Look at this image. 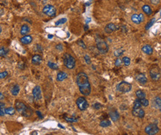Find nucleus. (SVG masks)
<instances>
[{
  "label": "nucleus",
  "instance_id": "obj_1",
  "mask_svg": "<svg viewBox=\"0 0 161 135\" xmlns=\"http://www.w3.org/2000/svg\"><path fill=\"white\" fill-rule=\"evenodd\" d=\"M77 83L78 85L80 92L85 96L91 94V88L88 81V78L85 72H80L77 76Z\"/></svg>",
  "mask_w": 161,
  "mask_h": 135
},
{
  "label": "nucleus",
  "instance_id": "obj_2",
  "mask_svg": "<svg viewBox=\"0 0 161 135\" xmlns=\"http://www.w3.org/2000/svg\"><path fill=\"white\" fill-rule=\"evenodd\" d=\"M15 108L19 113L22 114L23 116L27 117H30L31 115V114H32L31 110L29 108H28L21 101H16V103H15Z\"/></svg>",
  "mask_w": 161,
  "mask_h": 135
},
{
  "label": "nucleus",
  "instance_id": "obj_3",
  "mask_svg": "<svg viewBox=\"0 0 161 135\" xmlns=\"http://www.w3.org/2000/svg\"><path fill=\"white\" fill-rule=\"evenodd\" d=\"M96 44H97V49L100 53L105 54V53H108V46L107 43L103 38H101L100 37H97L96 38Z\"/></svg>",
  "mask_w": 161,
  "mask_h": 135
},
{
  "label": "nucleus",
  "instance_id": "obj_4",
  "mask_svg": "<svg viewBox=\"0 0 161 135\" xmlns=\"http://www.w3.org/2000/svg\"><path fill=\"white\" fill-rule=\"evenodd\" d=\"M63 64L68 69H72L75 67L76 61L73 58V56H71V55H69L68 53H65L63 55Z\"/></svg>",
  "mask_w": 161,
  "mask_h": 135
},
{
  "label": "nucleus",
  "instance_id": "obj_5",
  "mask_svg": "<svg viewBox=\"0 0 161 135\" xmlns=\"http://www.w3.org/2000/svg\"><path fill=\"white\" fill-rule=\"evenodd\" d=\"M149 74H150V77H151L152 80L154 81H159L161 77V71H160V69L158 66L152 67L150 69V71H149Z\"/></svg>",
  "mask_w": 161,
  "mask_h": 135
},
{
  "label": "nucleus",
  "instance_id": "obj_6",
  "mask_svg": "<svg viewBox=\"0 0 161 135\" xmlns=\"http://www.w3.org/2000/svg\"><path fill=\"white\" fill-rule=\"evenodd\" d=\"M117 90L122 93H127L131 90V85L128 82L122 81L117 86Z\"/></svg>",
  "mask_w": 161,
  "mask_h": 135
},
{
  "label": "nucleus",
  "instance_id": "obj_7",
  "mask_svg": "<svg viewBox=\"0 0 161 135\" xmlns=\"http://www.w3.org/2000/svg\"><path fill=\"white\" fill-rule=\"evenodd\" d=\"M42 12H43L45 15L48 16H50V17H53V16H54L56 15V10L55 7H54L53 5L47 4V5H45V6L43 7Z\"/></svg>",
  "mask_w": 161,
  "mask_h": 135
},
{
  "label": "nucleus",
  "instance_id": "obj_8",
  "mask_svg": "<svg viewBox=\"0 0 161 135\" xmlns=\"http://www.w3.org/2000/svg\"><path fill=\"white\" fill-rule=\"evenodd\" d=\"M159 132V128L156 124H149L145 129V132L149 135H155Z\"/></svg>",
  "mask_w": 161,
  "mask_h": 135
},
{
  "label": "nucleus",
  "instance_id": "obj_9",
  "mask_svg": "<svg viewBox=\"0 0 161 135\" xmlns=\"http://www.w3.org/2000/svg\"><path fill=\"white\" fill-rule=\"evenodd\" d=\"M76 103H77V105L78 108L80 109L81 111H84V110H85V109L88 108V104L87 101H86L84 98H82V97L79 98L77 100Z\"/></svg>",
  "mask_w": 161,
  "mask_h": 135
},
{
  "label": "nucleus",
  "instance_id": "obj_10",
  "mask_svg": "<svg viewBox=\"0 0 161 135\" xmlns=\"http://www.w3.org/2000/svg\"><path fill=\"white\" fill-rule=\"evenodd\" d=\"M33 95L35 100L39 101L42 98V93H41V88L40 86H36L33 89Z\"/></svg>",
  "mask_w": 161,
  "mask_h": 135
},
{
  "label": "nucleus",
  "instance_id": "obj_11",
  "mask_svg": "<svg viewBox=\"0 0 161 135\" xmlns=\"http://www.w3.org/2000/svg\"><path fill=\"white\" fill-rule=\"evenodd\" d=\"M132 114L134 116L140 117V118H143L145 116V111H143V109H142L141 108H133L132 111Z\"/></svg>",
  "mask_w": 161,
  "mask_h": 135
},
{
  "label": "nucleus",
  "instance_id": "obj_12",
  "mask_svg": "<svg viewBox=\"0 0 161 135\" xmlns=\"http://www.w3.org/2000/svg\"><path fill=\"white\" fill-rule=\"evenodd\" d=\"M116 30H117V27L114 24H113V23L108 24L106 26V27H105V31L107 33H111L112 32L115 31Z\"/></svg>",
  "mask_w": 161,
  "mask_h": 135
},
{
  "label": "nucleus",
  "instance_id": "obj_13",
  "mask_svg": "<svg viewBox=\"0 0 161 135\" xmlns=\"http://www.w3.org/2000/svg\"><path fill=\"white\" fill-rule=\"evenodd\" d=\"M136 80L141 84H145L147 82V78L144 74H139L136 76Z\"/></svg>",
  "mask_w": 161,
  "mask_h": 135
},
{
  "label": "nucleus",
  "instance_id": "obj_14",
  "mask_svg": "<svg viewBox=\"0 0 161 135\" xmlns=\"http://www.w3.org/2000/svg\"><path fill=\"white\" fill-rule=\"evenodd\" d=\"M33 38L31 35H24L21 39H20V41L24 44H29L30 43H31Z\"/></svg>",
  "mask_w": 161,
  "mask_h": 135
},
{
  "label": "nucleus",
  "instance_id": "obj_15",
  "mask_svg": "<svg viewBox=\"0 0 161 135\" xmlns=\"http://www.w3.org/2000/svg\"><path fill=\"white\" fill-rule=\"evenodd\" d=\"M142 51L144 53L147 54V55H152V53H153V49L150 45L146 44V45H145V46H143L142 47Z\"/></svg>",
  "mask_w": 161,
  "mask_h": 135
},
{
  "label": "nucleus",
  "instance_id": "obj_16",
  "mask_svg": "<svg viewBox=\"0 0 161 135\" xmlns=\"http://www.w3.org/2000/svg\"><path fill=\"white\" fill-rule=\"evenodd\" d=\"M109 115H110V117L111 118V120L114 122L117 121L120 118V114L117 111H111L109 113Z\"/></svg>",
  "mask_w": 161,
  "mask_h": 135
},
{
  "label": "nucleus",
  "instance_id": "obj_17",
  "mask_svg": "<svg viewBox=\"0 0 161 135\" xmlns=\"http://www.w3.org/2000/svg\"><path fill=\"white\" fill-rule=\"evenodd\" d=\"M68 78V75L64 72H59L58 74H57V76H56V80L58 81H62L63 80L66 79Z\"/></svg>",
  "mask_w": 161,
  "mask_h": 135
},
{
  "label": "nucleus",
  "instance_id": "obj_18",
  "mask_svg": "<svg viewBox=\"0 0 161 135\" xmlns=\"http://www.w3.org/2000/svg\"><path fill=\"white\" fill-rule=\"evenodd\" d=\"M42 58L40 55H34L32 58V63L34 64L38 65L42 62Z\"/></svg>",
  "mask_w": 161,
  "mask_h": 135
},
{
  "label": "nucleus",
  "instance_id": "obj_19",
  "mask_svg": "<svg viewBox=\"0 0 161 135\" xmlns=\"http://www.w3.org/2000/svg\"><path fill=\"white\" fill-rule=\"evenodd\" d=\"M30 32V27H28V25H24L22 26L21 27V30H20V33L22 35H26L28 33Z\"/></svg>",
  "mask_w": 161,
  "mask_h": 135
},
{
  "label": "nucleus",
  "instance_id": "obj_20",
  "mask_svg": "<svg viewBox=\"0 0 161 135\" xmlns=\"http://www.w3.org/2000/svg\"><path fill=\"white\" fill-rule=\"evenodd\" d=\"M142 9H143V12H144L146 15H148V16H150V15L152 13V8H151V7H150L149 5H148V4L143 5V7H142Z\"/></svg>",
  "mask_w": 161,
  "mask_h": 135
},
{
  "label": "nucleus",
  "instance_id": "obj_21",
  "mask_svg": "<svg viewBox=\"0 0 161 135\" xmlns=\"http://www.w3.org/2000/svg\"><path fill=\"white\" fill-rule=\"evenodd\" d=\"M131 21L134 24H137V25H139V24H140L142 22L141 20H140V19L139 15H137V14H133L131 16Z\"/></svg>",
  "mask_w": 161,
  "mask_h": 135
},
{
  "label": "nucleus",
  "instance_id": "obj_22",
  "mask_svg": "<svg viewBox=\"0 0 161 135\" xmlns=\"http://www.w3.org/2000/svg\"><path fill=\"white\" fill-rule=\"evenodd\" d=\"M19 90H20L19 86V85H15V86L11 89V94H12L13 96H16V95L19 94Z\"/></svg>",
  "mask_w": 161,
  "mask_h": 135
},
{
  "label": "nucleus",
  "instance_id": "obj_23",
  "mask_svg": "<svg viewBox=\"0 0 161 135\" xmlns=\"http://www.w3.org/2000/svg\"><path fill=\"white\" fill-rule=\"evenodd\" d=\"M111 125V121L108 120H102L100 123V126L101 127H103V128H106V127H108L109 126Z\"/></svg>",
  "mask_w": 161,
  "mask_h": 135
},
{
  "label": "nucleus",
  "instance_id": "obj_24",
  "mask_svg": "<svg viewBox=\"0 0 161 135\" xmlns=\"http://www.w3.org/2000/svg\"><path fill=\"white\" fill-rule=\"evenodd\" d=\"M154 102H155V104L156 107H157L158 108H159L160 111H161V98H160L159 97H156V98H155Z\"/></svg>",
  "mask_w": 161,
  "mask_h": 135
},
{
  "label": "nucleus",
  "instance_id": "obj_25",
  "mask_svg": "<svg viewBox=\"0 0 161 135\" xmlns=\"http://www.w3.org/2000/svg\"><path fill=\"white\" fill-rule=\"evenodd\" d=\"M136 95H137V97L139 99L146 98V94H145V92H144L143 91H142V90H137V91L136 92Z\"/></svg>",
  "mask_w": 161,
  "mask_h": 135
},
{
  "label": "nucleus",
  "instance_id": "obj_26",
  "mask_svg": "<svg viewBox=\"0 0 161 135\" xmlns=\"http://www.w3.org/2000/svg\"><path fill=\"white\" fill-rule=\"evenodd\" d=\"M15 108H13V107H9V108H5V113L7 114H9V115H13L15 113Z\"/></svg>",
  "mask_w": 161,
  "mask_h": 135
},
{
  "label": "nucleus",
  "instance_id": "obj_27",
  "mask_svg": "<svg viewBox=\"0 0 161 135\" xmlns=\"http://www.w3.org/2000/svg\"><path fill=\"white\" fill-rule=\"evenodd\" d=\"M8 52H9V50H8V49H6V48L4 47H1V49H0V55H1V57L5 56Z\"/></svg>",
  "mask_w": 161,
  "mask_h": 135
},
{
  "label": "nucleus",
  "instance_id": "obj_28",
  "mask_svg": "<svg viewBox=\"0 0 161 135\" xmlns=\"http://www.w3.org/2000/svg\"><path fill=\"white\" fill-rule=\"evenodd\" d=\"M124 52H125V50L123 49H122V48L121 49H118V50H116L115 52H114V55L117 56V57H120V56H121L124 53Z\"/></svg>",
  "mask_w": 161,
  "mask_h": 135
},
{
  "label": "nucleus",
  "instance_id": "obj_29",
  "mask_svg": "<svg viewBox=\"0 0 161 135\" xmlns=\"http://www.w3.org/2000/svg\"><path fill=\"white\" fill-rule=\"evenodd\" d=\"M141 106H142V103L140 102V100L139 98L136 99L134 103V108H141Z\"/></svg>",
  "mask_w": 161,
  "mask_h": 135
},
{
  "label": "nucleus",
  "instance_id": "obj_30",
  "mask_svg": "<svg viewBox=\"0 0 161 135\" xmlns=\"http://www.w3.org/2000/svg\"><path fill=\"white\" fill-rule=\"evenodd\" d=\"M4 104L1 102L0 103V115L1 117H3L4 115V114H6L5 113V109H4Z\"/></svg>",
  "mask_w": 161,
  "mask_h": 135
},
{
  "label": "nucleus",
  "instance_id": "obj_31",
  "mask_svg": "<svg viewBox=\"0 0 161 135\" xmlns=\"http://www.w3.org/2000/svg\"><path fill=\"white\" fill-rule=\"evenodd\" d=\"M155 18H153L152 19H151L150 20V22L146 25V30H149L151 27H152V25L155 24Z\"/></svg>",
  "mask_w": 161,
  "mask_h": 135
},
{
  "label": "nucleus",
  "instance_id": "obj_32",
  "mask_svg": "<svg viewBox=\"0 0 161 135\" xmlns=\"http://www.w3.org/2000/svg\"><path fill=\"white\" fill-rule=\"evenodd\" d=\"M48 66L50 68L53 69H59L57 64H54V63H53V62H51V61H48Z\"/></svg>",
  "mask_w": 161,
  "mask_h": 135
},
{
  "label": "nucleus",
  "instance_id": "obj_33",
  "mask_svg": "<svg viewBox=\"0 0 161 135\" xmlns=\"http://www.w3.org/2000/svg\"><path fill=\"white\" fill-rule=\"evenodd\" d=\"M122 61H123V63H124V64H125V66L130 65L131 60H130V58H129L128 57H124V58H122Z\"/></svg>",
  "mask_w": 161,
  "mask_h": 135
},
{
  "label": "nucleus",
  "instance_id": "obj_34",
  "mask_svg": "<svg viewBox=\"0 0 161 135\" xmlns=\"http://www.w3.org/2000/svg\"><path fill=\"white\" fill-rule=\"evenodd\" d=\"M66 22H67V19H66V18H63V19H59V21H57V22L55 23V25H63V24H65Z\"/></svg>",
  "mask_w": 161,
  "mask_h": 135
},
{
  "label": "nucleus",
  "instance_id": "obj_35",
  "mask_svg": "<svg viewBox=\"0 0 161 135\" xmlns=\"http://www.w3.org/2000/svg\"><path fill=\"white\" fill-rule=\"evenodd\" d=\"M140 100V102L142 103V106H149V101L147 99H146L145 98H141Z\"/></svg>",
  "mask_w": 161,
  "mask_h": 135
},
{
  "label": "nucleus",
  "instance_id": "obj_36",
  "mask_svg": "<svg viewBox=\"0 0 161 135\" xmlns=\"http://www.w3.org/2000/svg\"><path fill=\"white\" fill-rule=\"evenodd\" d=\"M84 58H85V61L86 64H90L91 63V59H90V57H89L88 55H85L84 56Z\"/></svg>",
  "mask_w": 161,
  "mask_h": 135
},
{
  "label": "nucleus",
  "instance_id": "obj_37",
  "mask_svg": "<svg viewBox=\"0 0 161 135\" xmlns=\"http://www.w3.org/2000/svg\"><path fill=\"white\" fill-rule=\"evenodd\" d=\"M66 121L68 122H71V123H74V122H77V119H74V118H68V117H65V118Z\"/></svg>",
  "mask_w": 161,
  "mask_h": 135
},
{
  "label": "nucleus",
  "instance_id": "obj_38",
  "mask_svg": "<svg viewBox=\"0 0 161 135\" xmlns=\"http://www.w3.org/2000/svg\"><path fill=\"white\" fill-rule=\"evenodd\" d=\"M93 107H94L95 109H100V108L102 107V106H101V104H100V103H94V104L93 105Z\"/></svg>",
  "mask_w": 161,
  "mask_h": 135
},
{
  "label": "nucleus",
  "instance_id": "obj_39",
  "mask_svg": "<svg viewBox=\"0 0 161 135\" xmlns=\"http://www.w3.org/2000/svg\"><path fill=\"white\" fill-rule=\"evenodd\" d=\"M7 75H8V74H7V72H6V71L1 72V74H0V78H1V79H3V78H5V77H6Z\"/></svg>",
  "mask_w": 161,
  "mask_h": 135
},
{
  "label": "nucleus",
  "instance_id": "obj_40",
  "mask_svg": "<svg viewBox=\"0 0 161 135\" xmlns=\"http://www.w3.org/2000/svg\"><path fill=\"white\" fill-rule=\"evenodd\" d=\"M77 44H78L80 47H82V48H84V49L86 48V46L85 45V44H84V42L82 41V40H79V41H77Z\"/></svg>",
  "mask_w": 161,
  "mask_h": 135
},
{
  "label": "nucleus",
  "instance_id": "obj_41",
  "mask_svg": "<svg viewBox=\"0 0 161 135\" xmlns=\"http://www.w3.org/2000/svg\"><path fill=\"white\" fill-rule=\"evenodd\" d=\"M122 64V61H121L120 58H117L116 61H115V66L116 67H120Z\"/></svg>",
  "mask_w": 161,
  "mask_h": 135
},
{
  "label": "nucleus",
  "instance_id": "obj_42",
  "mask_svg": "<svg viewBox=\"0 0 161 135\" xmlns=\"http://www.w3.org/2000/svg\"><path fill=\"white\" fill-rule=\"evenodd\" d=\"M56 48L58 50H59V51H62V49H63V47H62V44H58V45H56Z\"/></svg>",
  "mask_w": 161,
  "mask_h": 135
},
{
  "label": "nucleus",
  "instance_id": "obj_43",
  "mask_svg": "<svg viewBox=\"0 0 161 135\" xmlns=\"http://www.w3.org/2000/svg\"><path fill=\"white\" fill-rule=\"evenodd\" d=\"M151 2L153 4H158L160 2V0H151Z\"/></svg>",
  "mask_w": 161,
  "mask_h": 135
},
{
  "label": "nucleus",
  "instance_id": "obj_44",
  "mask_svg": "<svg viewBox=\"0 0 161 135\" xmlns=\"http://www.w3.org/2000/svg\"><path fill=\"white\" fill-rule=\"evenodd\" d=\"M139 16H140V19L141 22H143L144 21V19H145V18H144V16H143V13H140V14H139Z\"/></svg>",
  "mask_w": 161,
  "mask_h": 135
},
{
  "label": "nucleus",
  "instance_id": "obj_45",
  "mask_svg": "<svg viewBox=\"0 0 161 135\" xmlns=\"http://www.w3.org/2000/svg\"><path fill=\"white\" fill-rule=\"evenodd\" d=\"M37 114H38V116H39V117H40L41 119H42V118H43V117L42 116V114H41V112H39V111H37Z\"/></svg>",
  "mask_w": 161,
  "mask_h": 135
},
{
  "label": "nucleus",
  "instance_id": "obj_46",
  "mask_svg": "<svg viewBox=\"0 0 161 135\" xmlns=\"http://www.w3.org/2000/svg\"><path fill=\"white\" fill-rule=\"evenodd\" d=\"M91 18H88V19H86V21H85V22H86V24H88V23H89V22H91Z\"/></svg>",
  "mask_w": 161,
  "mask_h": 135
},
{
  "label": "nucleus",
  "instance_id": "obj_47",
  "mask_svg": "<svg viewBox=\"0 0 161 135\" xmlns=\"http://www.w3.org/2000/svg\"><path fill=\"white\" fill-rule=\"evenodd\" d=\"M3 99H4V96H3L2 93H1V92H0V100H1V101H2Z\"/></svg>",
  "mask_w": 161,
  "mask_h": 135
},
{
  "label": "nucleus",
  "instance_id": "obj_48",
  "mask_svg": "<svg viewBox=\"0 0 161 135\" xmlns=\"http://www.w3.org/2000/svg\"><path fill=\"white\" fill-rule=\"evenodd\" d=\"M48 38L49 39H51V38H53V35H50V34H49V35H48Z\"/></svg>",
  "mask_w": 161,
  "mask_h": 135
},
{
  "label": "nucleus",
  "instance_id": "obj_49",
  "mask_svg": "<svg viewBox=\"0 0 161 135\" xmlns=\"http://www.w3.org/2000/svg\"><path fill=\"white\" fill-rule=\"evenodd\" d=\"M58 126H59V127H60L61 129H65V127H64V126H62L61 124H59V123L58 124Z\"/></svg>",
  "mask_w": 161,
  "mask_h": 135
},
{
  "label": "nucleus",
  "instance_id": "obj_50",
  "mask_svg": "<svg viewBox=\"0 0 161 135\" xmlns=\"http://www.w3.org/2000/svg\"><path fill=\"white\" fill-rule=\"evenodd\" d=\"M88 29V25H85V30L86 31Z\"/></svg>",
  "mask_w": 161,
  "mask_h": 135
},
{
  "label": "nucleus",
  "instance_id": "obj_51",
  "mask_svg": "<svg viewBox=\"0 0 161 135\" xmlns=\"http://www.w3.org/2000/svg\"><path fill=\"white\" fill-rule=\"evenodd\" d=\"M34 135H37V132H32V133H31V135H34Z\"/></svg>",
  "mask_w": 161,
  "mask_h": 135
},
{
  "label": "nucleus",
  "instance_id": "obj_52",
  "mask_svg": "<svg viewBox=\"0 0 161 135\" xmlns=\"http://www.w3.org/2000/svg\"></svg>",
  "mask_w": 161,
  "mask_h": 135
}]
</instances>
